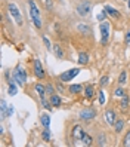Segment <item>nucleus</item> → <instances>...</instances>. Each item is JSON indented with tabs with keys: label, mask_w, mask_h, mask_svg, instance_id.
<instances>
[{
	"label": "nucleus",
	"mask_w": 130,
	"mask_h": 147,
	"mask_svg": "<svg viewBox=\"0 0 130 147\" xmlns=\"http://www.w3.org/2000/svg\"><path fill=\"white\" fill-rule=\"evenodd\" d=\"M28 9H30V16H31L34 25H36L37 28H40V27H41L40 11H39V7H37V5H36V2H34V0H28Z\"/></svg>",
	"instance_id": "obj_1"
},
{
	"label": "nucleus",
	"mask_w": 130,
	"mask_h": 147,
	"mask_svg": "<svg viewBox=\"0 0 130 147\" xmlns=\"http://www.w3.org/2000/svg\"><path fill=\"white\" fill-rule=\"evenodd\" d=\"M7 9H9V13H11V16L15 20V22H16V25H21L24 24V18H22V13H21V11H19V7L16 6L15 3H9V6H7Z\"/></svg>",
	"instance_id": "obj_2"
},
{
	"label": "nucleus",
	"mask_w": 130,
	"mask_h": 147,
	"mask_svg": "<svg viewBox=\"0 0 130 147\" xmlns=\"http://www.w3.org/2000/svg\"><path fill=\"white\" fill-rule=\"evenodd\" d=\"M13 80L16 82V85L18 86H24L25 82H27V73H25L24 70V67L18 65L15 68V71H13Z\"/></svg>",
	"instance_id": "obj_3"
},
{
	"label": "nucleus",
	"mask_w": 130,
	"mask_h": 147,
	"mask_svg": "<svg viewBox=\"0 0 130 147\" xmlns=\"http://www.w3.org/2000/svg\"><path fill=\"white\" fill-rule=\"evenodd\" d=\"M79 73H80L79 68H71V70H67V71L59 74V80L61 82H71L75 76H79Z\"/></svg>",
	"instance_id": "obj_4"
},
{
	"label": "nucleus",
	"mask_w": 130,
	"mask_h": 147,
	"mask_svg": "<svg viewBox=\"0 0 130 147\" xmlns=\"http://www.w3.org/2000/svg\"><path fill=\"white\" fill-rule=\"evenodd\" d=\"M99 28H101V34H102L101 43L105 45V43L108 42V39H109V22L108 21H102L101 25H99Z\"/></svg>",
	"instance_id": "obj_5"
},
{
	"label": "nucleus",
	"mask_w": 130,
	"mask_h": 147,
	"mask_svg": "<svg viewBox=\"0 0 130 147\" xmlns=\"http://www.w3.org/2000/svg\"><path fill=\"white\" fill-rule=\"evenodd\" d=\"M90 3L87 2V0H83V2L77 6V13L79 15H81V16H87L89 13H90Z\"/></svg>",
	"instance_id": "obj_6"
},
{
	"label": "nucleus",
	"mask_w": 130,
	"mask_h": 147,
	"mask_svg": "<svg viewBox=\"0 0 130 147\" xmlns=\"http://www.w3.org/2000/svg\"><path fill=\"white\" fill-rule=\"evenodd\" d=\"M84 129L80 126V125H75L73 128V132H71V137H73V140L77 143V141H81L83 140V137H84Z\"/></svg>",
	"instance_id": "obj_7"
},
{
	"label": "nucleus",
	"mask_w": 130,
	"mask_h": 147,
	"mask_svg": "<svg viewBox=\"0 0 130 147\" xmlns=\"http://www.w3.org/2000/svg\"><path fill=\"white\" fill-rule=\"evenodd\" d=\"M34 73H36V76L39 79H43V77L46 76V71H45V68H43L40 59H34Z\"/></svg>",
	"instance_id": "obj_8"
},
{
	"label": "nucleus",
	"mask_w": 130,
	"mask_h": 147,
	"mask_svg": "<svg viewBox=\"0 0 130 147\" xmlns=\"http://www.w3.org/2000/svg\"><path fill=\"white\" fill-rule=\"evenodd\" d=\"M95 116H96V111L93 109H84L80 111V119H83V120H92V119H95Z\"/></svg>",
	"instance_id": "obj_9"
},
{
	"label": "nucleus",
	"mask_w": 130,
	"mask_h": 147,
	"mask_svg": "<svg viewBox=\"0 0 130 147\" xmlns=\"http://www.w3.org/2000/svg\"><path fill=\"white\" fill-rule=\"evenodd\" d=\"M115 111L114 110H107L105 111V122L108 125H114L115 123Z\"/></svg>",
	"instance_id": "obj_10"
},
{
	"label": "nucleus",
	"mask_w": 130,
	"mask_h": 147,
	"mask_svg": "<svg viewBox=\"0 0 130 147\" xmlns=\"http://www.w3.org/2000/svg\"><path fill=\"white\" fill-rule=\"evenodd\" d=\"M40 122H41V125H43V128H45V129H50V116L49 115L43 113L40 116Z\"/></svg>",
	"instance_id": "obj_11"
},
{
	"label": "nucleus",
	"mask_w": 130,
	"mask_h": 147,
	"mask_svg": "<svg viewBox=\"0 0 130 147\" xmlns=\"http://www.w3.org/2000/svg\"><path fill=\"white\" fill-rule=\"evenodd\" d=\"M129 106H130V98L126 95V97L121 98V102H120V110H121V111H127V110H129Z\"/></svg>",
	"instance_id": "obj_12"
},
{
	"label": "nucleus",
	"mask_w": 130,
	"mask_h": 147,
	"mask_svg": "<svg viewBox=\"0 0 130 147\" xmlns=\"http://www.w3.org/2000/svg\"><path fill=\"white\" fill-rule=\"evenodd\" d=\"M6 109H7V104H6V101L2 98L0 100V119L2 120L6 119Z\"/></svg>",
	"instance_id": "obj_13"
},
{
	"label": "nucleus",
	"mask_w": 130,
	"mask_h": 147,
	"mask_svg": "<svg viewBox=\"0 0 130 147\" xmlns=\"http://www.w3.org/2000/svg\"><path fill=\"white\" fill-rule=\"evenodd\" d=\"M103 11H105V13H108V15H111V16H114V18H117V16H120V13H118V11L117 9H114L112 6H105L103 7Z\"/></svg>",
	"instance_id": "obj_14"
},
{
	"label": "nucleus",
	"mask_w": 130,
	"mask_h": 147,
	"mask_svg": "<svg viewBox=\"0 0 130 147\" xmlns=\"http://www.w3.org/2000/svg\"><path fill=\"white\" fill-rule=\"evenodd\" d=\"M36 91H37V94H39L40 100H45V94H46V86H43V85L37 83V85H36Z\"/></svg>",
	"instance_id": "obj_15"
},
{
	"label": "nucleus",
	"mask_w": 130,
	"mask_h": 147,
	"mask_svg": "<svg viewBox=\"0 0 130 147\" xmlns=\"http://www.w3.org/2000/svg\"><path fill=\"white\" fill-rule=\"evenodd\" d=\"M84 95H86V98H92L93 95H95V86L93 85H87L84 88Z\"/></svg>",
	"instance_id": "obj_16"
},
{
	"label": "nucleus",
	"mask_w": 130,
	"mask_h": 147,
	"mask_svg": "<svg viewBox=\"0 0 130 147\" xmlns=\"http://www.w3.org/2000/svg\"><path fill=\"white\" fill-rule=\"evenodd\" d=\"M87 63H89V55L86 54V52H80V54H79V64L86 65Z\"/></svg>",
	"instance_id": "obj_17"
},
{
	"label": "nucleus",
	"mask_w": 130,
	"mask_h": 147,
	"mask_svg": "<svg viewBox=\"0 0 130 147\" xmlns=\"http://www.w3.org/2000/svg\"><path fill=\"white\" fill-rule=\"evenodd\" d=\"M50 106H53V107H59L61 106V98L58 97V95L52 94V97H50Z\"/></svg>",
	"instance_id": "obj_18"
},
{
	"label": "nucleus",
	"mask_w": 130,
	"mask_h": 147,
	"mask_svg": "<svg viewBox=\"0 0 130 147\" xmlns=\"http://www.w3.org/2000/svg\"><path fill=\"white\" fill-rule=\"evenodd\" d=\"M53 54L56 55V58H64V52H62V49H61V46L58 45V43H56V45H53Z\"/></svg>",
	"instance_id": "obj_19"
},
{
	"label": "nucleus",
	"mask_w": 130,
	"mask_h": 147,
	"mask_svg": "<svg viewBox=\"0 0 130 147\" xmlns=\"http://www.w3.org/2000/svg\"><path fill=\"white\" fill-rule=\"evenodd\" d=\"M81 91H83L81 85H70V92L71 94H80Z\"/></svg>",
	"instance_id": "obj_20"
},
{
	"label": "nucleus",
	"mask_w": 130,
	"mask_h": 147,
	"mask_svg": "<svg viewBox=\"0 0 130 147\" xmlns=\"http://www.w3.org/2000/svg\"><path fill=\"white\" fill-rule=\"evenodd\" d=\"M77 30H79L80 33H84V34H90V28L86 27L84 24H79V25H77Z\"/></svg>",
	"instance_id": "obj_21"
},
{
	"label": "nucleus",
	"mask_w": 130,
	"mask_h": 147,
	"mask_svg": "<svg viewBox=\"0 0 130 147\" xmlns=\"http://www.w3.org/2000/svg\"><path fill=\"white\" fill-rule=\"evenodd\" d=\"M123 126H124V122H123V120H115V123H114L115 132H121V131H123Z\"/></svg>",
	"instance_id": "obj_22"
},
{
	"label": "nucleus",
	"mask_w": 130,
	"mask_h": 147,
	"mask_svg": "<svg viewBox=\"0 0 130 147\" xmlns=\"http://www.w3.org/2000/svg\"><path fill=\"white\" fill-rule=\"evenodd\" d=\"M126 80H127V73L123 70V71H121V74H120V77H118V83L120 85H124Z\"/></svg>",
	"instance_id": "obj_23"
},
{
	"label": "nucleus",
	"mask_w": 130,
	"mask_h": 147,
	"mask_svg": "<svg viewBox=\"0 0 130 147\" xmlns=\"http://www.w3.org/2000/svg\"><path fill=\"white\" fill-rule=\"evenodd\" d=\"M81 143H83L84 146H90V144H92V137H90L89 134H84V137H83Z\"/></svg>",
	"instance_id": "obj_24"
},
{
	"label": "nucleus",
	"mask_w": 130,
	"mask_h": 147,
	"mask_svg": "<svg viewBox=\"0 0 130 147\" xmlns=\"http://www.w3.org/2000/svg\"><path fill=\"white\" fill-rule=\"evenodd\" d=\"M7 92H9V95H16V92H18V89H16V86L11 82L9 83V88H7Z\"/></svg>",
	"instance_id": "obj_25"
},
{
	"label": "nucleus",
	"mask_w": 130,
	"mask_h": 147,
	"mask_svg": "<svg viewBox=\"0 0 130 147\" xmlns=\"http://www.w3.org/2000/svg\"><path fill=\"white\" fill-rule=\"evenodd\" d=\"M41 138H43L45 141H50V132H49V129H45V131H43Z\"/></svg>",
	"instance_id": "obj_26"
},
{
	"label": "nucleus",
	"mask_w": 130,
	"mask_h": 147,
	"mask_svg": "<svg viewBox=\"0 0 130 147\" xmlns=\"http://www.w3.org/2000/svg\"><path fill=\"white\" fill-rule=\"evenodd\" d=\"M114 95H115V97H118V98H123V97H126V94H124V91L121 89V88L115 89V91H114Z\"/></svg>",
	"instance_id": "obj_27"
},
{
	"label": "nucleus",
	"mask_w": 130,
	"mask_h": 147,
	"mask_svg": "<svg viewBox=\"0 0 130 147\" xmlns=\"http://www.w3.org/2000/svg\"><path fill=\"white\" fill-rule=\"evenodd\" d=\"M105 92H103V91H101L99 92V104H105Z\"/></svg>",
	"instance_id": "obj_28"
},
{
	"label": "nucleus",
	"mask_w": 130,
	"mask_h": 147,
	"mask_svg": "<svg viewBox=\"0 0 130 147\" xmlns=\"http://www.w3.org/2000/svg\"><path fill=\"white\" fill-rule=\"evenodd\" d=\"M43 3H45V6L47 7V9H52V7H53V2H52V0H43Z\"/></svg>",
	"instance_id": "obj_29"
},
{
	"label": "nucleus",
	"mask_w": 130,
	"mask_h": 147,
	"mask_svg": "<svg viewBox=\"0 0 130 147\" xmlns=\"http://www.w3.org/2000/svg\"><path fill=\"white\" fill-rule=\"evenodd\" d=\"M12 113H13V107L12 106H7V109H6V117H11Z\"/></svg>",
	"instance_id": "obj_30"
},
{
	"label": "nucleus",
	"mask_w": 130,
	"mask_h": 147,
	"mask_svg": "<svg viewBox=\"0 0 130 147\" xmlns=\"http://www.w3.org/2000/svg\"><path fill=\"white\" fill-rule=\"evenodd\" d=\"M126 147H130V131H129V134L126 135V138H124V143H123Z\"/></svg>",
	"instance_id": "obj_31"
},
{
	"label": "nucleus",
	"mask_w": 130,
	"mask_h": 147,
	"mask_svg": "<svg viewBox=\"0 0 130 147\" xmlns=\"http://www.w3.org/2000/svg\"><path fill=\"white\" fill-rule=\"evenodd\" d=\"M43 42H45V45H46L47 49H52V48H53V46H50V42H49V39H47L46 36H43Z\"/></svg>",
	"instance_id": "obj_32"
},
{
	"label": "nucleus",
	"mask_w": 130,
	"mask_h": 147,
	"mask_svg": "<svg viewBox=\"0 0 130 147\" xmlns=\"http://www.w3.org/2000/svg\"><path fill=\"white\" fill-rule=\"evenodd\" d=\"M108 80H109V79H108V76H103L102 79H101V86H105V85L108 83Z\"/></svg>",
	"instance_id": "obj_33"
},
{
	"label": "nucleus",
	"mask_w": 130,
	"mask_h": 147,
	"mask_svg": "<svg viewBox=\"0 0 130 147\" xmlns=\"http://www.w3.org/2000/svg\"><path fill=\"white\" fill-rule=\"evenodd\" d=\"M105 143H107V141H105V137L101 134V135H99V143H98V144H99V146H105Z\"/></svg>",
	"instance_id": "obj_34"
},
{
	"label": "nucleus",
	"mask_w": 130,
	"mask_h": 147,
	"mask_svg": "<svg viewBox=\"0 0 130 147\" xmlns=\"http://www.w3.org/2000/svg\"><path fill=\"white\" fill-rule=\"evenodd\" d=\"M46 92L47 94H53V88H52L50 85H46Z\"/></svg>",
	"instance_id": "obj_35"
},
{
	"label": "nucleus",
	"mask_w": 130,
	"mask_h": 147,
	"mask_svg": "<svg viewBox=\"0 0 130 147\" xmlns=\"http://www.w3.org/2000/svg\"><path fill=\"white\" fill-rule=\"evenodd\" d=\"M124 42L126 43H130V30L126 33V37H124Z\"/></svg>",
	"instance_id": "obj_36"
},
{
	"label": "nucleus",
	"mask_w": 130,
	"mask_h": 147,
	"mask_svg": "<svg viewBox=\"0 0 130 147\" xmlns=\"http://www.w3.org/2000/svg\"><path fill=\"white\" fill-rule=\"evenodd\" d=\"M129 7H130V0H129Z\"/></svg>",
	"instance_id": "obj_37"
},
{
	"label": "nucleus",
	"mask_w": 130,
	"mask_h": 147,
	"mask_svg": "<svg viewBox=\"0 0 130 147\" xmlns=\"http://www.w3.org/2000/svg\"><path fill=\"white\" fill-rule=\"evenodd\" d=\"M61 2H64V0H61Z\"/></svg>",
	"instance_id": "obj_38"
},
{
	"label": "nucleus",
	"mask_w": 130,
	"mask_h": 147,
	"mask_svg": "<svg viewBox=\"0 0 130 147\" xmlns=\"http://www.w3.org/2000/svg\"><path fill=\"white\" fill-rule=\"evenodd\" d=\"M126 2H127V0H126Z\"/></svg>",
	"instance_id": "obj_39"
}]
</instances>
